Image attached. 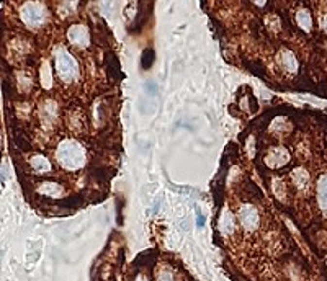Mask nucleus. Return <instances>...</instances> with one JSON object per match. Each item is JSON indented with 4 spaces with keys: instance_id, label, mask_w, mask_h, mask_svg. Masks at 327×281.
I'll return each mask as SVG.
<instances>
[{
    "instance_id": "obj_4",
    "label": "nucleus",
    "mask_w": 327,
    "mask_h": 281,
    "mask_svg": "<svg viewBox=\"0 0 327 281\" xmlns=\"http://www.w3.org/2000/svg\"><path fill=\"white\" fill-rule=\"evenodd\" d=\"M67 38L69 41L75 44L79 48L87 46L88 41H90V34H88V30L85 28L84 25H72L69 30H67Z\"/></svg>"
},
{
    "instance_id": "obj_10",
    "label": "nucleus",
    "mask_w": 327,
    "mask_h": 281,
    "mask_svg": "<svg viewBox=\"0 0 327 281\" xmlns=\"http://www.w3.org/2000/svg\"><path fill=\"white\" fill-rule=\"evenodd\" d=\"M30 165L34 172H39V173L51 170V164H49V160L44 157V155H33V157L30 159Z\"/></svg>"
},
{
    "instance_id": "obj_6",
    "label": "nucleus",
    "mask_w": 327,
    "mask_h": 281,
    "mask_svg": "<svg viewBox=\"0 0 327 281\" xmlns=\"http://www.w3.org/2000/svg\"><path fill=\"white\" fill-rule=\"evenodd\" d=\"M278 62L281 64V67L288 72H296L298 70V61L296 57L293 56V52H290L288 49H281V52L278 54Z\"/></svg>"
},
{
    "instance_id": "obj_11",
    "label": "nucleus",
    "mask_w": 327,
    "mask_h": 281,
    "mask_svg": "<svg viewBox=\"0 0 327 281\" xmlns=\"http://www.w3.org/2000/svg\"><path fill=\"white\" fill-rule=\"evenodd\" d=\"M291 180L299 190H304L309 185V175L304 168H296V170L291 172Z\"/></svg>"
},
{
    "instance_id": "obj_3",
    "label": "nucleus",
    "mask_w": 327,
    "mask_h": 281,
    "mask_svg": "<svg viewBox=\"0 0 327 281\" xmlns=\"http://www.w3.org/2000/svg\"><path fill=\"white\" fill-rule=\"evenodd\" d=\"M20 15H21L23 23H26L28 26H39L44 21V18H46L44 7L41 3H36V2H28L26 5H23Z\"/></svg>"
},
{
    "instance_id": "obj_12",
    "label": "nucleus",
    "mask_w": 327,
    "mask_h": 281,
    "mask_svg": "<svg viewBox=\"0 0 327 281\" xmlns=\"http://www.w3.org/2000/svg\"><path fill=\"white\" fill-rule=\"evenodd\" d=\"M234 227H236L234 217H232V214L226 209V211L223 213V216H221V222H219V229H221V232H224V234H231L232 231H234Z\"/></svg>"
},
{
    "instance_id": "obj_1",
    "label": "nucleus",
    "mask_w": 327,
    "mask_h": 281,
    "mask_svg": "<svg viewBox=\"0 0 327 281\" xmlns=\"http://www.w3.org/2000/svg\"><path fill=\"white\" fill-rule=\"evenodd\" d=\"M56 157L59 165L66 170H79L87 160L84 146L77 141H62L56 150Z\"/></svg>"
},
{
    "instance_id": "obj_9",
    "label": "nucleus",
    "mask_w": 327,
    "mask_h": 281,
    "mask_svg": "<svg viewBox=\"0 0 327 281\" xmlns=\"http://www.w3.org/2000/svg\"><path fill=\"white\" fill-rule=\"evenodd\" d=\"M39 193L46 195V196H54V198H59L62 195V186L59 183H56V182H51V180H46L43 182L41 185H39Z\"/></svg>"
},
{
    "instance_id": "obj_15",
    "label": "nucleus",
    "mask_w": 327,
    "mask_h": 281,
    "mask_svg": "<svg viewBox=\"0 0 327 281\" xmlns=\"http://www.w3.org/2000/svg\"><path fill=\"white\" fill-rule=\"evenodd\" d=\"M322 30H324L326 33H327V15L324 17V20H322Z\"/></svg>"
},
{
    "instance_id": "obj_16",
    "label": "nucleus",
    "mask_w": 327,
    "mask_h": 281,
    "mask_svg": "<svg viewBox=\"0 0 327 281\" xmlns=\"http://www.w3.org/2000/svg\"><path fill=\"white\" fill-rule=\"evenodd\" d=\"M138 281H146V280H144V278H139V280H138Z\"/></svg>"
},
{
    "instance_id": "obj_8",
    "label": "nucleus",
    "mask_w": 327,
    "mask_h": 281,
    "mask_svg": "<svg viewBox=\"0 0 327 281\" xmlns=\"http://www.w3.org/2000/svg\"><path fill=\"white\" fill-rule=\"evenodd\" d=\"M316 190H317V203H319V208L324 213H327V173L319 177Z\"/></svg>"
},
{
    "instance_id": "obj_7",
    "label": "nucleus",
    "mask_w": 327,
    "mask_h": 281,
    "mask_svg": "<svg viewBox=\"0 0 327 281\" xmlns=\"http://www.w3.org/2000/svg\"><path fill=\"white\" fill-rule=\"evenodd\" d=\"M265 160L270 167H280V165L286 164V160H288V152H286L283 147H275V149H272V152L267 155Z\"/></svg>"
},
{
    "instance_id": "obj_2",
    "label": "nucleus",
    "mask_w": 327,
    "mask_h": 281,
    "mask_svg": "<svg viewBox=\"0 0 327 281\" xmlns=\"http://www.w3.org/2000/svg\"><path fill=\"white\" fill-rule=\"evenodd\" d=\"M56 70H57V75H59L64 82H70V80H74L79 74L77 61H75L69 52L59 51L56 56Z\"/></svg>"
},
{
    "instance_id": "obj_5",
    "label": "nucleus",
    "mask_w": 327,
    "mask_h": 281,
    "mask_svg": "<svg viewBox=\"0 0 327 281\" xmlns=\"http://www.w3.org/2000/svg\"><path fill=\"white\" fill-rule=\"evenodd\" d=\"M239 221L245 229L254 231L258 226V213L252 206H242L239 211Z\"/></svg>"
},
{
    "instance_id": "obj_14",
    "label": "nucleus",
    "mask_w": 327,
    "mask_h": 281,
    "mask_svg": "<svg viewBox=\"0 0 327 281\" xmlns=\"http://www.w3.org/2000/svg\"><path fill=\"white\" fill-rule=\"evenodd\" d=\"M159 281H175V280H173V275L170 273V271L164 270L159 273Z\"/></svg>"
},
{
    "instance_id": "obj_13",
    "label": "nucleus",
    "mask_w": 327,
    "mask_h": 281,
    "mask_svg": "<svg viewBox=\"0 0 327 281\" xmlns=\"http://www.w3.org/2000/svg\"><path fill=\"white\" fill-rule=\"evenodd\" d=\"M296 21L299 25V28H303L304 31H311L312 28V17L308 10H299L296 13Z\"/></svg>"
}]
</instances>
